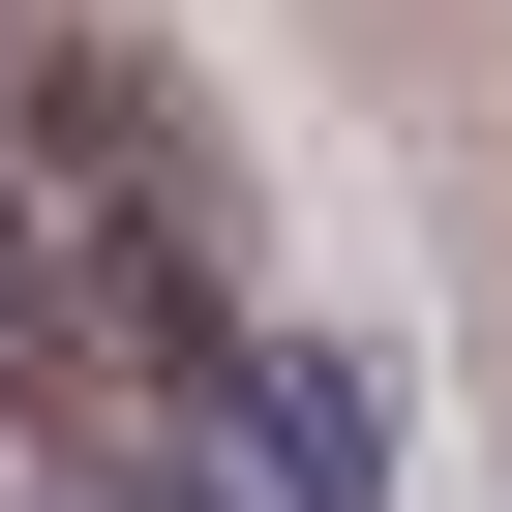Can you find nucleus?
<instances>
[{"mask_svg": "<svg viewBox=\"0 0 512 512\" xmlns=\"http://www.w3.org/2000/svg\"><path fill=\"white\" fill-rule=\"evenodd\" d=\"M211 392H241V452H272V512H392V422L332 362H211Z\"/></svg>", "mask_w": 512, "mask_h": 512, "instance_id": "obj_1", "label": "nucleus"}, {"mask_svg": "<svg viewBox=\"0 0 512 512\" xmlns=\"http://www.w3.org/2000/svg\"><path fill=\"white\" fill-rule=\"evenodd\" d=\"M91 512H181V482H91Z\"/></svg>", "mask_w": 512, "mask_h": 512, "instance_id": "obj_2", "label": "nucleus"}]
</instances>
